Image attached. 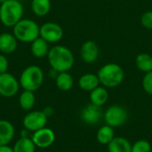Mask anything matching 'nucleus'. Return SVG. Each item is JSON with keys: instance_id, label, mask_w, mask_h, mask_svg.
<instances>
[{"instance_id": "1", "label": "nucleus", "mask_w": 152, "mask_h": 152, "mask_svg": "<svg viewBox=\"0 0 152 152\" xmlns=\"http://www.w3.org/2000/svg\"><path fill=\"white\" fill-rule=\"evenodd\" d=\"M47 60L51 68L57 72H65L72 69L75 58L72 52L64 45H54L50 48Z\"/></svg>"}, {"instance_id": "2", "label": "nucleus", "mask_w": 152, "mask_h": 152, "mask_svg": "<svg viewBox=\"0 0 152 152\" xmlns=\"http://www.w3.org/2000/svg\"><path fill=\"white\" fill-rule=\"evenodd\" d=\"M24 8L20 1L7 0L0 4V21L8 28H12L23 16Z\"/></svg>"}, {"instance_id": "3", "label": "nucleus", "mask_w": 152, "mask_h": 152, "mask_svg": "<svg viewBox=\"0 0 152 152\" xmlns=\"http://www.w3.org/2000/svg\"><path fill=\"white\" fill-rule=\"evenodd\" d=\"M97 76L100 83L104 87L114 88L123 82L125 72L120 65L117 63H107L99 69Z\"/></svg>"}, {"instance_id": "4", "label": "nucleus", "mask_w": 152, "mask_h": 152, "mask_svg": "<svg viewBox=\"0 0 152 152\" xmlns=\"http://www.w3.org/2000/svg\"><path fill=\"white\" fill-rule=\"evenodd\" d=\"M19 82L23 90L36 92L42 86L44 82L43 69L37 65L28 66L21 72Z\"/></svg>"}, {"instance_id": "5", "label": "nucleus", "mask_w": 152, "mask_h": 152, "mask_svg": "<svg viewBox=\"0 0 152 152\" xmlns=\"http://www.w3.org/2000/svg\"><path fill=\"white\" fill-rule=\"evenodd\" d=\"M40 27L31 19H21L12 27V34L18 41L22 43H32L39 37Z\"/></svg>"}, {"instance_id": "6", "label": "nucleus", "mask_w": 152, "mask_h": 152, "mask_svg": "<svg viewBox=\"0 0 152 152\" xmlns=\"http://www.w3.org/2000/svg\"><path fill=\"white\" fill-rule=\"evenodd\" d=\"M106 125L111 127H119L125 125L128 119L127 110L120 105H112L109 107L103 114Z\"/></svg>"}, {"instance_id": "7", "label": "nucleus", "mask_w": 152, "mask_h": 152, "mask_svg": "<svg viewBox=\"0 0 152 152\" xmlns=\"http://www.w3.org/2000/svg\"><path fill=\"white\" fill-rule=\"evenodd\" d=\"M48 117L42 110L28 111L23 118L22 124L28 132H36L43 127H45Z\"/></svg>"}, {"instance_id": "8", "label": "nucleus", "mask_w": 152, "mask_h": 152, "mask_svg": "<svg viewBox=\"0 0 152 152\" xmlns=\"http://www.w3.org/2000/svg\"><path fill=\"white\" fill-rule=\"evenodd\" d=\"M19 80L11 73L5 72L0 74V95L5 98H11L17 94L20 89Z\"/></svg>"}, {"instance_id": "9", "label": "nucleus", "mask_w": 152, "mask_h": 152, "mask_svg": "<svg viewBox=\"0 0 152 152\" xmlns=\"http://www.w3.org/2000/svg\"><path fill=\"white\" fill-rule=\"evenodd\" d=\"M63 34L64 32L61 26L53 21L44 23L39 30V37L49 44L59 42L63 37Z\"/></svg>"}, {"instance_id": "10", "label": "nucleus", "mask_w": 152, "mask_h": 152, "mask_svg": "<svg viewBox=\"0 0 152 152\" xmlns=\"http://www.w3.org/2000/svg\"><path fill=\"white\" fill-rule=\"evenodd\" d=\"M31 139L36 147L40 149H46L53 145L55 141L54 132L47 127H43L33 133Z\"/></svg>"}, {"instance_id": "11", "label": "nucleus", "mask_w": 152, "mask_h": 152, "mask_svg": "<svg viewBox=\"0 0 152 152\" xmlns=\"http://www.w3.org/2000/svg\"><path fill=\"white\" fill-rule=\"evenodd\" d=\"M80 117L82 121L86 125L94 126L97 125L102 120L103 117V113L101 107L91 103L82 109Z\"/></svg>"}, {"instance_id": "12", "label": "nucleus", "mask_w": 152, "mask_h": 152, "mask_svg": "<svg viewBox=\"0 0 152 152\" xmlns=\"http://www.w3.org/2000/svg\"><path fill=\"white\" fill-rule=\"evenodd\" d=\"M80 56L86 63L94 62L99 56V47L94 41L87 40L81 45Z\"/></svg>"}, {"instance_id": "13", "label": "nucleus", "mask_w": 152, "mask_h": 152, "mask_svg": "<svg viewBox=\"0 0 152 152\" xmlns=\"http://www.w3.org/2000/svg\"><path fill=\"white\" fill-rule=\"evenodd\" d=\"M18 46V40L13 34L4 32L0 34V52L4 54L14 53Z\"/></svg>"}, {"instance_id": "14", "label": "nucleus", "mask_w": 152, "mask_h": 152, "mask_svg": "<svg viewBox=\"0 0 152 152\" xmlns=\"http://www.w3.org/2000/svg\"><path fill=\"white\" fill-rule=\"evenodd\" d=\"M15 129L13 125L4 119H0V146L8 145L13 139Z\"/></svg>"}, {"instance_id": "15", "label": "nucleus", "mask_w": 152, "mask_h": 152, "mask_svg": "<svg viewBox=\"0 0 152 152\" xmlns=\"http://www.w3.org/2000/svg\"><path fill=\"white\" fill-rule=\"evenodd\" d=\"M49 50V43L40 37L35 39L30 45V52L37 59H42L47 56Z\"/></svg>"}, {"instance_id": "16", "label": "nucleus", "mask_w": 152, "mask_h": 152, "mask_svg": "<svg viewBox=\"0 0 152 152\" xmlns=\"http://www.w3.org/2000/svg\"><path fill=\"white\" fill-rule=\"evenodd\" d=\"M100 80L97 75L93 73H86L81 76L78 79V86L86 92H92L99 86Z\"/></svg>"}, {"instance_id": "17", "label": "nucleus", "mask_w": 152, "mask_h": 152, "mask_svg": "<svg viewBox=\"0 0 152 152\" xmlns=\"http://www.w3.org/2000/svg\"><path fill=\"white\" fill-rule=\"evenodd\" d=\"M109 152H131L132 144L124 137H114L113 140L107 145Z\"/></svg>"}, {"instance_id": "18", "label": "nucleus", "mask_w": 152, "mask_h": 152, "mask_svg": "<svg viewBox=\"0 0 152 152\" xmlns=\"http://www.w3.org/2000/svg\"><path fill=\"white\" fill-rule=\"evenodd\" d=\"M109 99V93L107 89L103 86H98L94 89L90 94V101L91 103L102 107L104 105Z\"/></svg>"}, {"instance_id": "19", "label": "nucleus", "mask_w": 152, "mask_h": 152, "mask_svg": "<svg viewBox=\"0 0 152 152\" xmlns=\"http://www.w3.org/2000/svg\"><path fill=\"white\" fill-rule=\"evenodd\" d=\"M55 84L58 89L63 92H67L73 87L74 79L73 77L68 71L60 72L55 78Z\"/></svg>"}, {"instance_id": "20", "label": "nucleus", "mask_w": 152, "mask_h": 152, "mask_svg": "<svg viewBox=\"0 0 152 152\" xmlns=\"http://www.w3.org/2000/svg\"><path fill=\"white\" fill-rule=\"evenodd\" d=\"M51 0H32L30 4L33 13L38 17L45 16L51 11Z\"/></svg>"}, {"instance_id": "21", "label": "nucleus", "mask_w": 152, "mask_h": 152, "mask_svg": "<svg viewBox=\"0 0 152 152\" xmlns=\"http://www.w3.org/2000/svg\"><path fill=\"white\" fill-rule=\"evenodd\" d=\"M36 148L37 147L31 138H28V136H21L16 141L12 149L14 152H35Z\"/></svg>"}, {"instance_id": "22", "label": "nucleus", "mask_w": 152, "mask_h": 152, "mask_svg": "<svg viewBox=\"0 0 152 152\" xmlns=\"http://www.w3.org/2000/svg\"><path fill=\"white\" fill-rule=\"evenodd\" d=\"M36 102V97L34 92L23 90L19 97V104L20 107L26 111H29L33 109Z\"/></svg>"}, {"instance_id": "23", "label": "nucleus", "mask_w": 152, "mask_h": 152, "mask_svg": "<svg viewBox=\"0 0 152 152\" xmlns=\"http://www.w3.org/2000/svg\"><path fill=\"white\" fill-rule=\"evenodd\" d=\"M136 67L142 72L147 73L152 70V56L149 53H140L135 58Z\"/></svg>"}, {"instance_id": "24", "label": "nucleus", "mask_w": 152, "mask_h": 152, "mask_svg": "<svg viewBox=\"0 0 152 152\" xmlns=\"http://www.w3.org/2000/svg\"><path fill=\"white\" fill-rule=\"evenodd\" d=\"M97 141L103 145H108L114 138V130L113 127L106 125L102 126L96 134Z\"/></svg>"}, {"instance_id": "25", "label": "nucleus", "mask_w": 152, "mask_h": 152, "mask_svg": "<svg viewBox=\"0 0 152 152\" xmlns=\"http://www.w3.org/2000/svg\"><path fill=\"white\" fill-rule=\"evenodd\" d=\"M151 145L146 140H139L132 145L131 152H151Z\"/></svg>"}, {"instance_id": "26", "label": "nucleus", "mask_w": 152, "mask_h": 152, "mask_svg": "<svg viewBox=\"0 0 152 152\" xmlns=\"http://www.w3.org/2000/svg\"><path fill=\"white\" fill-rule=\"evenodd\" d=\"M142 87L147 94L152 95V70L145 73L142 79Z\"/></svg>"}, {"instance_id": "27", "label": "nucleus", "mask_w": 152, "mask_h": 152, "mask_svg": "<svg viewBox=\"0 0 152 152\" xmlns=\"http://www.w3.org/2000/svg\"><path fill=\"white\" fill-rule=\"evenodd\" d=\"M141 23L144 28L152 29V11H148L142 14L141 18Z\"/></svg>"}, {"instance_id": "28", "label": "nucleus", "mask_w": 152, "mask_h": 152, "mask_svg": "<svg viewBox=\"0 0 152 152\" xmlns=\"http://www.w3.org/2000/svg\"><path fill=\"white\" fill-rule=\"evenodd\" d=\"M9 67V61L4 53H0V74L7 72Z\"/></svg>"}, {"instance_id": "29", "label": "nucleus", "mask_w": 152, "mask_h": 152, "mask_svg": "<svg viewBox=\"0 0 152 152\" xmlns=\"http://www.w3.org/2000/svg\"><path fill=\"white\" fill-rule=\"evenodd\" d=\"M0 152H14L13 149L8 145H2L0 146Z\"/></svg>"}, {"instance_id": "30", "label": "nucleus", "mask_w": 152, "mask_h": 152, "mask_svg": "<svg viewBox=\"0 0 152 152\" xmlns=\"http://www.w3.org/2000/svg\"><path fill=\"white\" fill-rule=\"evenodd\" d=\"M5 1H7V0H0V4H3V3H4Z\"/></svg>"}, {"instance_id": "31", "label": "nucleus", "mask_w": 152, "mask_h": 152, "mask_svg": "<svg viewBox=\"0 0 152 152\" xmlns=\"http://www.w3.org/2000/svg\"><path fill=\"white\" fill-rule=\"evenodd\" d=\"M17 1H20V0H17Z\"/></svg>"}]
</instances>
